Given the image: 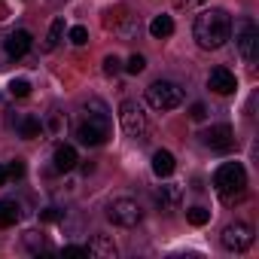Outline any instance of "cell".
Returning <instances> with one entry per match:
<instances>
[{
    "label": "cell",
    "mask_w": 259,
    "mask_h": 259,
    "mask_svg": "<svg viewBox=\"0 0 259 259\" xmlns=\"http://www.w3.org/2000/svg\"><path fill=\"white\" fill-rule=\"evenodd\" d=\"M235 43H238V52H241V58H247V61H253V58H256V46H259V31H256L253 19H244V22L238 25Z\"/></svg>",
    "instance_id": "ba28073f"
},
{
    "label": "cell",
    "mask_w": 259,
    "mask_h": 259,
    "mask_svg": "<svg viewBox=\"0 0 259 259\" xmlns=\"http://www.w3.org/2000/svg\"><path fill=\"white\" fill-rule=\"evenodd\" d=\"M40 132H43V122H40L37 116H22V119H19V135H22L25 141L40 138Z\"/></svg>",
    "instance_id": "e0dca14e"
},
{
    "label": "cell",
    "mask_w": 259,
    "mask_h": 259,
    "mask_svg": "<svg viewBox=\"0 0 259 259\" xmlns=\"http://www.w3.org/2000/svg\"><path fill=\"white\" fill-rule=\"evenodd\" d=\"M207 89H210V92H217V95H232V92L238 89L235 73H232L229 67H213V70H210V76H207Z\"/></svg>",
    "instance_id": "30bf717a"
},
{
    "label": "cell",
    "mask_w": 259,
    "mask_h": 259,
    "mask_svg": "<svg viewBox=\"0 0 259 259\" xmlns=\"http://www.w3.org/2000/svg\"><path fill=\"white\" fill-rule=\"evenodd\" d=\"M147 101L156 110H174V107L183 104V89L177 82H171V79H159V82H153L147 89Z\"/></svg>",
    "instance_id": "5b68a950"
},
{
    "label": "cell",
    "mask_w": 259,
    "mask_h": 259,
    "mask_svg": "<svg viewBox=\"0 0 259 259\" xmlns=\"http://www.w3.org/2000/svg\"><path fill=\"white\" fill-rule=\"evenodd\" d=\"M213 189H217V195L226 204L241 201V195L247 192V171H244V165H238V162L220 165L217 174H213Z\"/></svg>",
    "instance_id": "3957f363"
},
{
    "label": "cell",
    "mask_w": 259,
    "mask_h": 259,
    "mask_svg": "<svg viewBox=\"0 0 259 259\" xmlns=\"http://www.w3.org/2000/svg\"><path fill=\"white\" fill-rule=\"evenodd\" d=\"M7 174H10L13 180H22V177H25V162H22V159L10 162V165H7Z\"/></svg>",
    "instance_id": "83f0119b"
},
{
    "label": "cell",
    "mask_w": 259,
    "mask_h": 259,
    "mask_svg": "<svg viewBox=\"0 0 259 259\" xmlns=\"http://www.w3.org/2000/svg\"><path fill=\"white\" fill-rule=\"evenodd\" d=\"M40 220L43 223H58V220H64V210L61 207H46V210H40Z\"/></svg>",
    "instance_id": "d4e9b609"
},
{
    "label": "cell",
    "mask_w": 259,
    "mask_h": 259,
    "mask_svg": "<svg viewBox=\"0 0 259 259\" xmlns=\"http://www.w3.org/2000/svg\"><path fill=\"white\" fill-rule=\"evenodd\" d=\"M89 256H95V259H116V244H113V238H110V235H95V238L89 241Z\"/></svg>",
    "instance_id": "4fadbf2b"
},
{
    "label": "cell",
    "mask_w": 259,
    "mask_h": 259,
    "mask_svg": "<svg viewBox=\"0 0 259 259\" xmlns=\"http://www.w3.org/2000/svg\"><path fill=\"white\" fill-rule=\"evenodd\" d=\"M19 220H22V207L16 201H0V229L16 226Z\"/></svg>",
    "instance_id": "2e32d148"
},
{
    "label": "cell",
    "mask_w": 259,
    "mask_h": 259,
    "mask_svg": "<svg viewBox=\"0 0 259 259\" xmlns=\"http://www.w3.org/2000/svg\"><path fill=\"white\" fill-rule=\"evenodd\" d=\"M192 34H195L201 49H220V46H226V40L232 34V19L226 10H204L195 19Z\"/></svg>",
    "instance_id": "7a4b0ae2"
},
{
    "label": "cell",
    "mask_w": 259,
    "mask_h": 259,
    "mask_svg": "<svg viewBox=\"0 0 259 259\" xmlns=\"http://www.w3.org/2000/svg\"><path fill=\"white\" fill-rule=\"evenodd\" d=\"M189 116H192L195 122H201V119L207 116V110H204V104H192V107H189Z\"/></svg>",
    "instance_id": "f546056e"
},
{
    "label": "cell",
    "mask_w": 259,
    "mask_h": 259,
    "mask_svg": "<svg viewBox=\"0 0 259 259\" xmlns=\"http://www.w3.org/2000/svg\"><path fill=\"white\" fill-rule=\"evenodd\" d=\"M7 180H10V174H7V168H4V165H0V186H4Z\"/></svg>",
    "instance_id": "4dcf8cb0"
},
{
    "label": "cell",
    "mask_w": 259,
    "mask_h": 259,
    "mask_svg": "<svg viewBox=\"0 0 259 259\" xmlns=\"http://www.w3.org/2000/svg\"><path fill=\"white\" fill-rule=\"evenodd\" d=\"M107 217H110V223H116V226L132 229V226H138V223L144 220V210H141V204L132 201V198H116V201H110Z\"/></svg>",
    "instance_id": "8992f818"
},
{
    "label": "cell",
    "mask_w": 259,
    "mask_h": 259,
    "mask_svg": "<svg viewBox=\"0 0 259 259\" xmlns=\"http://www.w3.org/2000/svg\"><path fill=\"white\" fill-rule=\"evenodd\" d=\"M64 128H67V116H61V113H49V116H46V132H49L52 138L64 135Z\"/></svg>",
    "instance_id": "d6986e66"
},
{
    "label": "cell",
    "mask_w": 259,
    "mask_h": 259,
    "mask_svg": "<svg viewBox=\"0 0 259 259\" xmlns=\"http://www.w3.org/2000/svg\"><path fill=\"white\" fill-rule=\"evenodd\" d=\"M10 95L28 98V95H31V82H28V79H13V82H10Z\"/></svg>",
    "instance_id": "603a6c76"
},
{
    "label": "cell",
    "mask_w": 259,
    "mask_h": 259,
    "mask_svg": "<svg viewBox=\"0 0 259 259\" xmlns=\"http://www.w3.org/2000/svg\"><path fill=\"white\" fill-rule=\"evenodd\" d=\"M61 253H64V256H70V259H85V256H89V247H79V244H67Z\"/></svg>",
    "instance_id": "484cf974"
},
{
    "label": "cell",
    "mask_w": 259,
    "mask_h": 259,
    "mask_svg": "<svg viewBox=\"0 0 259 259\" xmlns=\"http://www.w3.org/2000/svg\"><path fill=\"white\" fill-rule=\"evenodd\" d=\"M180 198H183V189H180L177 183H168V186H162V189L156 192V201H159L162 207H177Z\"/></svg>",
    "instance_id": "9a60e30c"
},
{
    "label": "cell",
    "mask_w": 259,
    "mask_h": 259,
    "mask_svg": "<svg viewBox=\"0 0 259 259\" xmlns=\"http://www.w3.org/2000/svg\"><path fill=\"white\" fill-rule=\"evenodd\" d=\"M25 244H28V250H31V253L49 250V244H46V238H43L40 232H28V235H25Z\"/></svg>",
    "instance_id": "44dd1931"
},
{
    "label": "cell",
    "mask_w": 259,
    "mask_h": 259,
    "mask_svg": "<svg viewBox=\"0 0 259 259\" xmlns=\"http://www.w3.org/2000/svg\"><path fill=\"white\" fill-rule=\"evenodd\" d=\"M201 138H204V147H210L213 153H226L235 147V132L229 125H210Z\"/></svg>",
    "instance_id": "9c48e42d"
},
{
    "label": "cell",
    "mask_w": 259,
    "mask_h": 259,
    "mask_svg": "<svg viewBox=\"0 0 259 259\" xmlns=\"http://www.w3.org/2000/svg\"><path fill=\"white\" fill-rule=\"evenodd\" d=\"M144 67H147V58L144 55H132V58H128V64H125L128 73H141Z\"/></svg>",
    "instance_id": "4316f807"
},
{
    "label": "cell",
    "mask_w": 259,
    "mask_h": 259,
    "mask_svg": "<svg viewBox=\"0 0 259 259\" xmlns=\"http://www.w3.org/2000/svg\"><path fill=\"white\" fill-rule=\"evenodd\" d=\"M70 43H73V46H85V43H89V28H82V25L70 28Z\"/></svg>",
    "instance_id": "cb8c5ba5"
},
{
    "label": "cell",
    "mask_w": 259,
    "mask_h": 259,
    "mask_svg": "<svg viewBox=\"0 0 259 259\" xmlns=\"http://www.w3.org/2000/svg\"><path fill=\"white\" fill-rule=\"evenodd\" d=\"M61 37H64V19H55V22H52V28H49V37H46V46H43V49H46V52H52V49L61 43Z\"/></svg>",
    "instance_id": "ffe728a7"
},
{
    "label": "cell",
    "mask_w": 259,
    "mask_h": 259,
    "mask_svg": "<svg viewBox=\"0 0 259 259\" xmlns=\"http://www.w3.org/2000/svg\"><path fill=\"white\" fill-rule=\"evenodd\" d=\"M150 34H153L156 40L171 37V34H174V19H171V16H156V19L150 22Z\"/></svg>",
    "instance_id": "ac0fdd59"
},
{
    "label": "cell",
    "mask_w": 259,
    "mask_h": 259,
    "mask_svg": "<svg viewBox=\"0 0 259 259\" xmlns=\"http://www.w3.org/2000/svg\"><path fill=\"white\" fill-rule=\"evenodd\" d=\"M52 162H55V171H61V174L73 171V168H76V162H79V156H76V147H70V144H58V147H55V156H52Z\"/></svg>",
    "instance_id": "7c38bea8"
},
{
    "label": "cell",
    "mask_w": 259,
    "mask_h": 259,
    "mask_svg": "<svg viewBox=\"0 0 259 259\" xmlns=\"http://www.w3.org/2000/svg\"><path fill=\"white\" fill-rule=\"evenodd\" d=\"M119 122H122V132L128 138H135V141H144L147 138V113L138 101H122L119 104Z\"/></svg>",
    "instance_id": "277c9868"
},
{
    "label": "cell",
    "mask_w": 259,
    "mask_h": 259,
    "mask_svg": "<svg viewBox=\"0 0 259 259\" xmlns=\"http://www.w3.org/2000/svg\"><path fill=\"white\" fill-rule=\"evenodd\" d=\"M76 138L79 144L85 147H101L107 138H110V113L104 107V101L92 98L85 107H82V119L76 125Z\"/></svg>",
    "instance_id": "6da1fadb"
},
{
    "label": "cell",
    "mask_w": 259,
    "mask_h": 259,
    "mask_svg": "<svg viewBox=\"0 0 259 259\" xmlns=\"http://www.w3.org/2000/svg\"><path fill=\"white\" fill-rule=\"evenodd\" d=\"M186 220H189L192 226H204V223L210 220V210H204V207H189V210H186Z\"/></svg>",
    "instance_id": "7402d4cb"
},
{
    "label": "cell",
    "mask_w": 259,
    "mask_h": 259,
    "mask_svg": "<svg viewBox=\"0 0 259 259\" xmlns=\"http://www.w3.org/2000/svg\"><path fill=\"white\" fill-rule=\"evenodd\" d=\"M250 244H253V229H250L247 223H229V226L223 229V247H226V250L241 253V250H247Z\"/></svg>",
    "instance_id": "52a82bcc"
},
{
    "label": "cell",
    "mask_w": 259,
    "mask_h": 259,
    "mask_svg": "<svg viewBox=\"0 0 259 259\" xmlns=\"http://www.w3.org/2000/svg\"><path fill=\"white\" fill-rule=\"evenodd\" d=\"M31 43H34L31 31H13V34L4 40V52H7L10 58H22V55L31 49Z\"/></svg>",
    "instance_id": "8fae6325"
},
{
    "label": "cell",
    "mask_w": 259,
    "mask_h": 259,
    "mask_svg": "<svg viewBox=\"0 0 259 259\" xmlns=\"http://www.w3.org/2000/svg\"><path fill=\"white\" fill-rule=\"evenodd\" d=\"M174 168H177V162H174V156L168 150H156L153 153V171H156V177H171Z\"/></svg>",
    "instance_id": "5bb4252c"
},
{
    "label": "cell",
    "mask_w": 259,
    "mask_h": 259,
    "mask_svg": "<svg viewBox=\"0 0 259 259\" xmlns=\"http://www.w3.org/2000/svg\"><path fill=\"white\" fill-rule=\"evenodd\" d=\"M104 73H107V76L119 73V58H116V55H107V58H104Z\"/></svg>",
    "instance_id": "f1b7e54d"
}]
</instances>
